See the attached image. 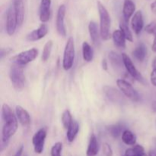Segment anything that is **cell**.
Here are the masks:
<instances>
[{"label":"cell","mask_w":156,"mask_h":156,"mask_svg":"<svg viewBox=\"0 0 156 156\" xmlns=\"http://www.w3.org/2000/svg\"><path fill=\"white\" fill-rule=\"evenodd\" d=\"M99 17H100L101 37L104 41L111 37V17L105 6L101 2H98Z\"/></svg>","instance_id":"6da1fadb"},{"label":"cell","mask_w":156,"mask_h":156,"mask_svg":"<svg viewBox=\"0 0 156 156\" xmlns=\"http://www.w3.org/2000/svg\"><path fill=\"white\" fill-rule=\"evenodd\" d=\"M9 76H10L12 85L16 91H20L24 88L25 76H24L23 66H20L15 63L12 64L10 69Z\"/></svg>","instance_id":"7a4b0ae2"},{"label":"cell","mask_w":156,"mask_h":156,"mask_svg":"<svg viewBox=\"0 0 156 156\" xmlns=\"http://www.w3.org/2000/svg\"><path fill=\"white\" fill-rule=\"evenodd\" d=\"M18 120L16 116L12 118L11 120L5 122V124L2 130V150L4 149V147H6L9 143V140L12 136L15 135L17 129L18 128Z\"/></svg>","instance_id":"3957f363"},{"label":"cell","mask_w":156,"mask_h":156,"mask_svg":"<svg viewBox=\"0 0 156 156\" xmlns=\"http://www.w3.org/2000/svg\"><path fill=\"white\" fill-rule=\"evenodd\" d=\"M75 59V42L73 37H70L66 44L62 59V67L68 71L73 67Z\"/></svg>","instance_id":"277c9868"},{"label":"cell","mask_w":156,"mask_h":156,"mask_svg":"<svg viewBox=\"0 0 156 156\" xmlns=\"http://www.w3.org/2000/svg\"><path fill=\"white\" fill-rule=\"evenodd\" d=\"M117 85L120 91L123 94L125 97L129 98L132 101L137 102L140 100V96L139 93L132 86V85L126 82L124 79H117Z\"/></svg>","instance_id":"5b68a950"},{"label":"cell","mask_w":156,"mask_h":156,"mask_svg":"<svg viewBox=\"0 0 156 156\" xmlns=\"http://www.w3.org/2000/svg\"><path fill=\"white\" fill-rule=\"evenodd\" d=\"M38 56V50L36 48H32L30 50H25L18 53L16 56L12 58L13 63L20 66H25L29 62L34 60Z\"/></svg>","instance_id":"8992f818"},{"label":"cell","mask_w":156,"mask_h":156,"mask_svg":"<svg viewBox=\"0 0 156 156\" xmlns=\"http://www.w3.org/2000/svg\"><path fill=\"white\" fill-rule=\"evenodd\" d=\"M121 56L122 58H123L125 69H126V70L127 71V73H129V76H130L133 79H136V80L139 81V82H142V83H144V79H143V76H142L141 73L137 70V69L136 68L133 61L131 60V59L129 58V56L125 53H122Z\"/></svg>","instance_id":"52a82bcc"},{"label":"cell","mask_w":156,"mask_h":156,"mask_svg":"<svg viewBox=\"0 0 156 156\" xmlns=\"http://www.w3.org/2000/svg\"><path fill=\"white\" fill-rule=\"evenodd\" d=\"M104 92L108 99L113 103L118 104V105H123L126 102L123 94L119 90L116 89L115 88L110 85H105L103 88Z\"/></svg>","instance_id":"ba28073f"},{"label":"cell","mask_w":156,"mask_h":156,"mask_svg":"<svg viewBox=\"0 0 156 156\" xmlns=\"http://www.w3.org/2000/svg\"><path fill=\"white\" fill-rule=\"evenodd\" d=\"M46 137H47V130L44 128L40 129L32 138L34 152L37 154H41L44 151V144H45Z\"/></svg>","instance_id":"9c48e42d"},{"label":"cell","mask_w":156,"mask_h":156,"mask_svg":"<svg viewBox=\"0 0 156 156\" xmlns=\"http://www.w3.org/2000/svg\"><path fill=\"white\" fill-rule=\"evenodd\" d=\"M66 12V8L65 5H59L57 11V15H56V26L58 34L62 37L66 36V30L65 22H64Z\"/></svg>","instance_id":"30bf717a"},{"label":"cell","mask_w":156,"mask_h":156,"mask_svg":"<svg viewBox=\"0 0 156 156\" xmlns=\"http://www.w3.org/2000/svg\"><path fill=\"white\" fill-rule=\"evenodd\" d=\"M18 21L14 7H10L8 10L6 16V32L9 36H12L16 30Z\"/></svg>","instance_id":"8fae6325"},{"label":"cell","mask_w":156,"mask_h":156,"mask_svg":"<svg viewBox=\"0 0 156 156\" xmlns=\"http://www.w3.org/2000/svg\"><path fill=\"white\" fill-rule=\"evenodd\" d=\"M48 26L44 24V23H43L40 25V27L37 29L33 30V31H31L27 35V40L28 41H30V42L39 41V40L44 38L48 34Z\"/></svg>","instance_id":"7c38bea8"},{"label":"cell","mask_w":156,"mask_h":156,"mask_svg":"<svg viewBox=\"0 0 156 156\" xmlns=\"http://www.w3.org/2000/svg\"><path fill=\"white\" fill-rule=\"evenodd\" d=\"M131 27L134 33L136 35H139L141 33L144 27V21H143V13L141 11H137L133 15L131 20Z\"/></svg>","instance_id":"4fadbf2b"},{"label":"cell","mask_w":156,"mask_h":156,"mask_svg":"<svg viewBox=\"0 0 156 156\" xmlns=\"http://www.w3.org/2000/svg\"><path fill=\"white\" fill-rule=\"evenodd\" d=\"M108 58H109L110 62H111L114 69L117 71V73H121L123 70V67L125 68L122 56H120L116 52L111 51L109 53Z\"/></svg>","instance_id":"5bb4252c"},{"label":"cell","mask_w":156,"mask_h":156,"mask_svg":"<svg viewBox=\"0 0 156 156\" xmlns=\"http://www.w3.org/2000/svg\"><path fill=\"white\" fill-rule=\"evenodd\" d=\"M51 0H41L40 6V20L43 23L48 21L50 18Z\"/></svg>","instance_id":"9a60e30c"},{"label":"cell","mask_w":156,"mask_h":156,"mask_svg":"<svg viewBox=\"0 0 156 156\" xmlns=\"http://www.w3.org/2000/svg\"><path fill=\"white\" fill-rule=\"evenodd\" d=\"M88 31H89V34L93 44L96 47H98L100 45V37H101L100 30L98 27L96 22L93 21H90L89 24H88Z\"/></svg>","instance_id":"2e32d148"},{"label":"cell","mask_w":156,"mask_h":156,"mask_svg":"<svg viewBox=\"0 0 156 156\" xmlns=\"http://www.w3.org/2000/svg\"><path fill=\"white\" fill-rule=\"evenodd\" d=\"M15 114L16 117L19 123L22 126H28L30 123V117L29 115L28 112L21 106H16L15 108Z\"/></svg>","instance_id":"e0dca14e"},{"label":"cell","mask_w":156,"mask_h":156,"mask_svg":"<svg viewBox=\"0 0 156 156\" xmlns=\"http://www.w3.org/2000/svg\"><path fill=\"white\" fill-rule=\"evenodd\" d=\"M18 25H21L24 19V5L23 0H14L13 5Z\"/></svg>","instance_id":"ac0fdd59"},{"label":"cell","mask_w":156,"mask_h":156,"mask_svg":"<svg viewBox=\"0 0 156 156\" xmlns=\"http://www.w3.org/2000/svg\"><path fill=\"white\" fill-rule=\"evenodd\" d=\"M136 10V5L132 0H124L123 5V19L126 22H129V20Z\"/></svg>","instance_id":"d6986e66"},{"label":"cell","mask_w":156,"mask_h":156,"mask_svg":"<svg viewBox=\"0 0 156 156\" xmlns=\"http://www.w3.org/2000/svg\"><path fill=\"white\" fill-rule=\"evenodd\" d=\"M99 145L94 134H91L86 151V156H96L98 153Z\"/></svg>","instance_id":"ffe728a7"},{"label":"cell","mask_w":156,"mask_h":156,"mask_svg":"<svg viewBox=\"0 0 156 156\" xmlns=\"http://www.w3.org/2000/svg\"><path fill=\"white\" fill-rule=\"evenodd\" d=\"M147 54V49L143 43H140L133 51V56L138 62H143Z\"/></svg>","instance_id":"44dd1931"},{"label":"cell","mask_w":156,"mask_h":156,"mask_svg":"<svg viewBox=\"0 0 156 156\" xmlns=\"http://www.w3.org/2000/svg\"><path fill=\"white\" fill-rule=\"evenodd\" d=\"M113 41L116 47L119 48H126V37L120 30H116L113 32Z\"/></svg>","instance_id":"7402d4cb"},{"label":"cell","mask_w":156,"mask_h":156,"mask_svg":"<svg viewBox=\"0 0 156 156\" xmlns=\"http://www.w3.org/2000/svg\"><path fill=\"white\" fill-rule=\"evenodd\" d=\"M79 131V124L76 120H73L71 125L67 129V140L69 143H73L76 139L78 133Z\"/></svg>","instance_id":"603a6c76"},{"label":"cell","mask_w":156,"mask_h":156,"mask_svg":"<svg viewBox=\"0 0 156 156\" xmlns=\"http://www.w3.org/2000/svg\"><path fill=\"white\" fill-rule=\"evenodd\" d=\"M122 141L127 146H135L136 143V136L129 129H125L122 134Z\"/></svg>","instance_id":"cb8c5ba5"},{"label":"cell","mask_w":156,"mask_h":156,"mask_svg":"<svg viewBox=\"0 0 156 156\" xmlns=\"http://www.w3.org/2000/svg\"><path fill=\"white\" fill-rule=\"evenodd\" d=\"M82 56H83L84 60L86 62H91L94 57L93 49L86 41H84L82 44Z\"/></svg>","instance_id":"d4e9b609"},{"label":"cell","mask_w":156,"mask_h":156,"mask_svg":"<svg viewBox=\"0 0 156 156\" xmlns=\"http://www.w3.org/2000/svg\"><path fill=\"white\" fill-rule=\"evenodd\" d=\"M123 129V126L121 124H120V123L110 125V126H107V130H108V132L114 139H117L120 135L123 134V131H124Z\"/></svg>","instance_id":"484cf974"},{"label":"cell","mask_w":156,"mask_h":156,"mask_svg":"<svg viewBox=\"0 0 156 156\" xmlns=\"http://www.w3.org/2000/svg\"><path fill=\"white\" fill-rule=\"evenodd\" d=\"M124 156H146L145 149L140 145H135L133 147L129 148L125 151Z\"/></svg>","instance_id":"4316f807"},{"label":"cell","mask_w":156,"mask_h":156,"mask_svg":"<svg viewBox=\"0 0 156 156\" xmlns=\"http://www.w3.org/2000/svg\"><path fill=\"white\" fill-rule=\"evenodd\" d=\"M120 30L123 32V35H124V37L128 41H129V42L133 41V37L132 32H131L130 29L128 26V23L124 19H122L121 21H120Z\"/></svg>","instance_id":"83f0119b"},{"label":"cell","mask_w":156,"mask_h":156,"mask_svg":"<svg viewBox=\"0 0 156 156\" xmlns=\"http://www.w3.org/2000/svg\"><path fill=\"white\" fill-rule=\"evenodd\" d=\"M14 117H15V115L14 114L12 108L6 104H3L2 108V120L5 122H6L13 118Z\"/></svg>","instance_id":"f1b7e54d"},{"label":"cell","mask_w":156,"mask_h":156,"mask_svg":"<svg viewBox=\"0 0 156 156\" xmlns=\"http://www.w3.org/2000/svg\"><path fill=\"white\" fill-rule=\"evenodd\" d=\"M53 45V41H51V40L47 41V42L45 44V45H44V50H43V52H42V56H41V59H42V60L44 61V62L48 60L49 58H50Z\"/></svg>","instance_id":"f546056e"},{"label":"cell","mask_w":156,"mask_h":156,"mask_svg":"<svg viewBox=\"0 0 156 156\" xmlns=\"http://www.w3.org/2000/svg\"><path fill=\"white\" fill-rule=\"evenodd\" d=\"M73 117H72V114L69 110H66L62 115V123L63 125V127L66 129H68L69 127L71 125L72 122H73Z\"/></svg>","instance_id":"4dcf8cb0"},{"label":"cell","mask_w":156,"mask_h":156,"mask_svg":"<svg viewBox=\"0 0 156 156\" xmlns=\"http://www.w3.org/2000/svg\"><path fill=\"white\" fill-rule=\"evenodd\" d=\"M62 150V144L60 142H57L53 146L51 149L50 155L51 156H61V152Z\"/></svg>","instance_id":"1f68e13d"},{"label":"cell","mask_w":156,"mask_h":156,"mask_svg":"<svg viewBox=\"0 0 156 156\" xmlns=\"http://www.w3.org/2000/svg\"><path fill=\"white\" fill-rule=\"evenodd\" d=\"M145 30L148 34H154L156 36V20L150 22L149 24H147L146 27H145Z\"/></svg>","instance_id":"d6a6232c"},{"label":"cell","mask_w":156,"mask_h":156,"mask_svg":"<svg viewBox=\"0 0 156 156\" xmlns=\"http://www.w3.org/2000/svg\"><path fill=\"white\" fill-rule=\"evenodd\" d=\"M102 151L105 156H113V149L108 143H105L102 145Z\"/></svg>","instance_id":"836d02e7"},{"label":"cell","mask_w":156,"mask_h":156,"mask_svg":"<svg viewBox=\"0 0 156 156\" xmlns=\"http://www.w3.org/2000/svg\"><path fill=\"white\" fill-rule=\"evenodd\" d=\"M150 79L152 85L156 87V69H153V70H152V73H151Z\"/></svg>","instance_id":"e575fe53"},{"label":"cell","mask_w":156,"mask_h":156,"mask_svg":"<svg viewBox=\"0 0 156 156\" xmlns=\"http://www.w3.org/2000/svg\"><path fill=\"white\" fill-rule=\"evenodd\" d=\"M12 52V50L10 48H6V49H2L1 50V57L3 58L5 55H8L9 53Z\"/></svg>","instance_id":"d590c367"},{"label":"cell","mask_w":156,"mask_h":156,"mask_svg":"<svg viewBox=\"0 0 156 156\" xmlns=\"http://www.w3.org/2000/svg\"><path fill=\"white\" fill-rule=\"evenodd\" d=\"M23 151H24V146L21 145V146L18 148V150L16 151V152H15V155L14 156H21V155H22L23 153Z\"/></svg>","instance_id":"8d00e7d4"},{"label":"cell","mask_w":156,"mask_h":156,"mask_svg":"<svg viewBox=\"0 0 156 156\" xmlns=\"http://www.w3.org/2000/svg\"><path fill=\"white\" fill-rule=\"evenodd\" d=\"M102 69H103L104 70H105V71H107L108 69V62H107V60L105 59L102 60Z\"/></svg>","instance_id":"74e56055"},{"label":"cell","mask_w":156,"mask_h":156,"mask_svg":"<svg viewBox=\"0 0 156 156\" xmlns=\"http://www.w3.org/2000/svg\"><path fill=\"white\" fill-rule=\"evenodd\" d=\"M150 8H151V10H152V12L156 15V0H155V1H154L151 4Z\"/></svg>","instance_id":"f35d334b"},{"label":"cell","mask_w":156,"mask_h":156,"mask_svg":"<svg viewBox=\"0 0 156 156\" xmlns=\"http://www.w3.org/2000/svg\"><path fill=\"white\" fill-rule=\"evenodd\" d=\"M149 156H156V149H150L149 152Z\"/></svg>","instance_id":"ab89813d"},{"label":"cell","mask_w":156,"mask_h":156,"mask_svg":"<svg viewBox=\"0 0 156 156\" xmlns=\"http://www.w3.org/2000/svg\"><path fill=\"white\" fill-rule=\"evenodd\" d=\"M152 49L155 53H156V36H155V39H154V42L153 44H152Z\"/></svg>","instance_id":"60d3db41"},{"label":"cell","mask_w":156,"mask_h":156,"mask_svg":"<svg viewBox=\"0 0 156 156\" xmlns=\"http://www.w3.org/2000/svg\"><path fill=\"white\" fill-rule=\"evenodd\" d=\"M152 110H153L154 112L156 113V101H155L152 102Z\"/></svg>","instance_id":"b9f144b4"},{"label":"cell","mask_w":156,"mask_h":156,"mask_svg":"<svg viewBox=\"0 0 156 156\" xmlns=\"http://www.w3.org/2000/svg\"><path fill=\"white\" fill-rule=\"evenodd\" d=\"M152 67H153V69H156V57H155V59H153V62H152Z\"/></svg>","instance_id":"7bdbcfd3"}]
</instances>
